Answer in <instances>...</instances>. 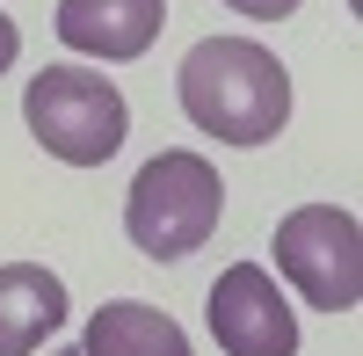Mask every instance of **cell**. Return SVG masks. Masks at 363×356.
Here are the masks:
<instances>
[{"mask_svg": "<svg viewBox=\"0 0 363 356\" xmlns=\"http://www.w3.org/2000/svg\"><path fill=\"white\" fill-rule=\"evenodd\" d=\"M66 284L44 262H0V356H37L44 335L66 328Z\"/></svg>", "mask_w": 363, "mask_h": 356, "instance_id": "cell-7", "label": "cell"}, {"mask_svg": "<svg viewBox=\"0 0 363 356\" xmlns=\"http://www.w3.org/2000/svg\"><path fill=\"white\" fill-rule=\"evenodd\" d=\"M203 313H211V335H218L225 356H298V313L262 262H233L211 284Z\"/></svg>", "mask_w": 363, "mask_h": 356, "instance_id": "cell-5", "label": "cell"}, {"mask_svg": "<svg viewBox=\"0 0 363 356\" xmlns=\"http://www.w3.org/2000/svg\"><path fill=\"white\" fill-rule=\"evenodd\" d=\"M218 211H225V174L203 153H153L131 174L124 233H131V247L153 255V262H189L211 233H218Z\"/></svg>", "mask_w": 363, "mask_h": 356, "instance_id": "cell-2", "label": "cell"}, {"mask_svg": "<svg viewBox=\"0 0 363 356\" xmlns=\"http://www.w3.org/2000/svg\"><path fill=\"white\" fill-rule=\"evenodd\" d=\"M80 356H196L189 335L174 328L160 306H138V299H109L80 335Z\"/></svg>", "mask_w": 363, "mask_h": 356, "instance_id": "cell-8", "label": "cell"}, {"mask_svg": "<svg viewBox=\"0 0 363 356\" xmlns=\"http://www.w3.org/2000/svg\"><path fill=\"white\" fill-rule=\"evenodd\" d=\"M167 0H58V44L80 58H145Z\"/></svg>", "mask_w": 363, "mask_h": 356, "instance_id": "cell-6", "label": "cell"}, {"mask_svg": "<svg viewBox=\"0 0 363 356\" xmlns=\"http://www.w3.org/2000/svg\"><path fill=\"white\" fill-rule=\"evenodd\" d=\"M58 356H80V349H58Z\"/></svg>", "mask_w": 363, "mask_h": 356, "instance_id": "cell-11", "label": "cell"}, {"mask_svg": "<svg viewBox=\"0 0 363 356\" xmlns=\"http://www.w3.org/2000/svg\"><path fill=\"white\" fill-rule=\"evenodd\" d=\"M22 124L44 145L51 160L66 167H102L116 160V145L131 131V109L116 95V80L87 73V66H44L22 87Z\"/></svg>", "mask_w": 363, "mask_h": 356, "instance_id": "cell-3", "label": "cell"}, {"mask_svg": "<svg viewBox=\"0 0 363 356\" xmlns=\"http://www.w3.org/2000/svg\"><path fill=\"white\" fill-rule=\"evenodd\" d=\"M15 58H22V29H15L8 15H0V73H8V66H15Z\"/></svg>", "mask_w": 363, "mask_h": 356, "instance_id": "cell-10", "label": "cell"}, {"mask_svg": "<svg viewBox=\"0 0 363 356\" xmlns=\"http://www.w3.org/2000/svg\"><path fill=\"white\" fill-rule=\"evenodd\" d=\"M182 116L218 145H269L291 124V73L255 37H203L174 73Z\"/></svg>", "mask_w": 363, "mask_h": 356, "instance_id": "cell-1", "label": "cell"}, {"mask_svg": "<svg viewBox=\"0 0 363 356\" xmlns=\"http://www.w3.org/2000/svg\"><path fill=\"white\" fill-rule=\"evenodd\" d=\"M277 269L320 313H356L363 299V233L335 204H298L277 226Z\"/></svg>", "mask_w": 363, "mask_h": 356, "instance_id": "cell-4", "label": "cell"}, {"mask_svg": "<svg viewBox=\"0 0 363 356\" xmlns=\"http://www.w3.org/2000/svg\"><path fill=\"white\" fill-rule=\"evenodd\" d=\"M225 8H240L247 22H284V15H298V0H225Z\"/></svg>", "mask_w": 363, "mask_h": 356, "instance_id": "cell-9", "label": "cell"}]
</instances>
